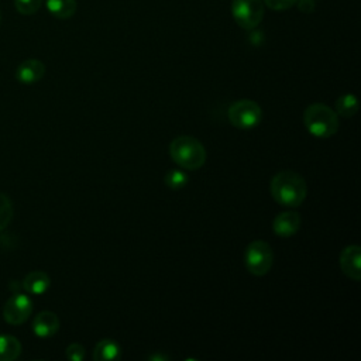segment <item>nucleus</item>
Instances as JSON below:
<instances>
[{
	"instance_id": "nucleus-1",
	"label": "nucleus",
	"mask_w": 361,
	"mask_h": 361,
	"mask_svg": "<svg viewBox=\"0 0 361 361\" xmlns=\"http://www.w3.org/2000/svg\"><path fill=\"white\" fill-rule=\"evenodd\" d=\"M271 195L279 204L298 207L306 199L307 188L305 179L293 171H281L271 180Z\"/></svg>"
},
{
	"instance_id": "nucleus-2",
	"label": "nucleus",
	"mask_w": 361,
	"mask_h": 361,
	"mask_svg": "<svg viewBox=\"0 0 361 361\" xmlns=\"http://www.w3.org/2000/svg\"><path fill=\"white\" fill-rule=\"evenodd\" d=\"M169 155L183 169L196 171L206 161L203 144L190 135H179L169 145Z\"/></svg>"
},
{
	"instance_id": "nucleus-3",
	"label": "nucleus",
	"mask_w": 361,
	"mask_h": 361,
	"mask_svg": "<svg viewBox=\"0 0 361 361\" xmlns=\"http://www.w3.org/2000/svg\"><path fill=\"white\" fill-rule=\"evenodd\" d=\"M306 130L317 138H329L338 130L337 113L322 103L310 104L303 113Z\"/></svg>"
},
{
	"instance_id": "nucleus-4",
	"label": "nucleus",
	"mask_w": 361,
	"mask_h": 361,
	"mask_svg": "<svg viewBox=\"0 0 361 361\" xmlns=\"http://www.w3.org/2000/svg\"><path fill=\"white\" fill-rule=\"evenodd\" d=\"M247 269L257 276H262L269 272L274 262V252L268 243L255 240L250 243L244 254Z\"/></svg>"
},
{
	"instance_id": "nucleus-5",
	"label": "nucleus",
	"mask_w": 361,
	"mask_h": 361,
	"mask_svg": "<svg viewBox=\"0 0 361 361\" xmlns=\"http://www.w3.org/2000/svg\"><path fill=\"white\" fill-rule=\"evenodd\" d=\"M261 117L262 110L254 100L241 99L228 107V120L234 127L238 128H252L259 124Z\"/></svg>"
},
{
	"instance_id": "nucleus-6",
	"label": "nucleus",
	"mask_w": 361,
	"mask_h": 361,
	"mask_svg": "<svg viewBox=\"0 0 361 361\" xmlns=\"http://www.w3.org/2000/svg\"><path fill=\"white\" fill-rule=\"evenodd\" d=\"M231 14L241 28L252 30L262 21L264 3L262 0H233Z\"/></svg>"
},
{
	"instance_id": "nucleus-7",
	"label": "nucleus",
	"mask_w": 361,
	"mask_h": 361,
	"mask_svg": "<svg viewBox=\"0 0 361 361\" xmlns=\"http://www.w3.org/2000/svg\"><path fill=\"white\" fill-rule=\"evenodd\" d=\"M32 312V302L24 293H14L3 307V317L10 324H23Z\"/></svg>"
},
{
	"instance_id": "nucleus-8",
	"label": "nucleus",
	"mask_w": 361,
	"mask_h": 361,
	"mask_svg": "<svg viewBox=\"0 0 361 361\" xmlns=\"http://www.w3.org/2000/svg\"><path fill=\"white\" fill-rule=\"evenodd\" d=\"M341 271L351 279H361V248L358 245H347L340 254Z\"/></svg>"
},
{
	"instance_id": "nucleus-9",
	"label": "nucleus",
	"mask_w": 361,
	"mask_h": 361,
	"mask_svg": "<svg viewBox=\"0 0 361 361\" xmlns=\"http://www.w3.org/2000/svg\"><path fill=\"white\" fill-rule=\"evenodd\" d=\"M45 75V65L39 59H25L16 69V78L24 85H32Z\"/></svg>"
},
{
	"instance_id": "nucleus-10",
	"label": "nucleus",
	"mask_w": 361,
	"mask_h": 361,
	"mask_svg": "<svg viewBox=\"0 0 361 361\" xmlns=\"http://www.w3.org/2000/svg\"><path fill=\"white\" fill-rule=\"evenodd\" d=\"M59 329V319L54 312H39L32 322V331L37 337L47 338L54 336Z\"/></svg>"
},
{
	"instance_id": "nucleus-11",
	"label": "nucleus",
	"mask_w": 361,
	"mask_h": 361,
	"mask_svg": "<svg viewBox=\"0 0 361 361\" xmlns=\"http://www.w3.org/2000/svg\"><path fill=\"white\" fill-rule=\"evenodd\" d=\"M272 227L279 237H290L300 227V216L296 212H282L275 217Z\"/></svg>"
},
{
	"instance_id": "nucleus-12",
	"label": "nucleus",
	"mask_w": 361,
	"mask_h": 361,
	"mask_svg": "<svg viewBox=\"0 0 361 361\" xmlns=\"http://www.w3.org/2000/svg\"><path fill=\"white\" fill-rule=\"evenodd\" d=\"M51 285L49 276L44 271H32L25 275L23 281V288L31 295H42L48 290Z\"/></svg>"
},
{
	"instance_id": "nucleus-13",
	"label": "nucleus",
	"mask_w": 361,
	"mask_h": 361,
	"mask_svg": "<svg viewBox=\"0 0 361 361\" xmlns=\"http://www.w3.org/2000/svg\"><path fill=\"white\" fill-rule=\"evenodd\" d=\"M48 11L59 20L71 18L76 11V0H45Z\"/></svg>"
},
{
	"instance_id": "nucleus-14",
	"label": "nucleus",
	"mask_w": 361,
	"mask_h": 361,
	"mask_svg": "<svg viewBox=\"0 0 361 361\" xmlns=\"http://www.w3.org/2000/svg\"><path fill=\"white\" fill-rule=\"evenodd\" d=\"M120 347L113 338H104L97 343L93 351L94 361H111L118 358Z\"/></svg>"
},
{
	"instance_id": "nucleus-15",
	"label": "nucleus",
	"mask_w": 361,
	"mask_h": 361,
	"mask_svg": "<svg viewBox=\"0 0 361 361\" xmlns=\"http://www.w3.org/2000/svg\"><path fill=\"white\" fill-rule=\"evenodd\" d=\"M21 354V343L10 334H0V361H13Z\"/></svg>"
},
{
	"instance_id": "nucleus-16",
	"label": "nucleus",
	"mask_w": 361,
	"mask_h": 361,
	"mask_svg": "<svg viewBox=\"0 0 361 361\" xmlns=\"http://www.w3.org/2000/svg\"><path fill=\"white\" fill-rule=\"evenodd\" d=\"M358 103L354 94H343L336 100V113L343 117H351L357 113Z\"/></svg>"
},
{
	"instance_id": "nucleus-17",
	"label": "nucleus",
	"mask_w": 361,
	"mask_h": 361,
	"mask_svg": "<svg viewBox=\"0 0 361 361\" xmlns=\"http://www.w3.org/2000/svg\"><path fill=\"white\" fill-rule=\"evenodd\" d=\"M13 203L6 193L0 192V231H3L13 219Z\"/></svg>"
},
{
	"instance_id": "nucleus-18",
	"label": "nucleus",
	"mask_w": 361,
	"mask_h": 361,
	"mask_svg": "<svg viewBox=\"0 0 361 361\" xmlns=\"http://www.w3.org/2000/svg\"><path fill=\"white\" fill-rule=\"evenodd\" d=\"M188 182V176L183 171L179 169H172L166 173L165 176V183L171 188V189H182Z\"/></svg>"
},
{
	"instance_id": "nucleus-19",
	"label": "nucleus",
	"mask_w": 361,
	"mask_h": 361,
	"mask_svg": "<svg viewBox=\"0 0 361 361\" xmlns=\"http://www.w3.org/2000/svg\"><path fill=\"white\" fill-rule=\"evenodd\" d=\"M42 0H14L16 10L23 16H31L39 10Z\"/></svg>"
},
{
	"instance_id": "nucleus-20",
	"label": "nucleus",
	"mask_w": 361,
	"mask_h": 361,
	"mask_svg": "<svg viewBox=\"0 0 361 361\" xmlns=\"http://www.w3.org/2000/svg\"><path fill=\"white\" fill-rule=\"evenodd\" d=\"M85 355H86V351L82 344L73 343L66 347V357L72 361H82L85 358Z\"/></svg>"
},
{
	"instance_id": "nucleus-21",
	"label": "nucleus",
	"mask_w": 361,
	"mask_h": 361,
	"mask_svg": "<svg viewBox=\"0 0 361 361\" xmlns=\"http://www.w3.org/2000/svg\"><path fill=\"white\" fill-rule=\"evenodd\" d=\"M264 3L272 10H286L296 4V0H264Z\"/></svg>"
},
{
	"instance_id": "nucleus-22",
	"label": "nucleus",
	"mask_w": 361,
	"mask_h": 361,
	"mask_svg": "<svg viewBox=\"0 0 361 361\" xmlns=\"http://www.w3.org/2000/svg\"><path fill=\"white\" fill-rule=\"evenodd\" d=\"M298 7L305 11V13H310L314 10V1L313 0H296Z\"/></svg>"
},
{
	"instance_id": "nucleus-23",
	"label": "nucleus",
	"mask_w": 361,
	"mask_h": 361,
	"mask_svg": "<svg viewBox=\"0 0 361 361\" xmlns=\"http://www.w3.org/2000/svg\"><path fill=\"white\" fill-rule=\"evenodd\" d=\"M0 23H1V11H0Z\"/></svg>"
}]
</instances>
